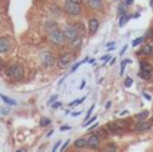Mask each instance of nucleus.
<instances>
[{"mask_svg": "<svg viewBox=\"0 0 153 152\" xmlns=\"http://www.w3.org/2000/svg\"><path fill=\"white\" fill-rule=\"evenodd\" d=\"M5 75L13 81H22L26 75L24 73V67L20 63H11L5 70Z\"/></svg>", "mask_w": 153, "mask_h": 152, "instance_id": "1", "label": "nucleus"}, {"mask_svg": "<svg viewBox=\"0 0 153 152\" xmlns=\"http://www.w3.org/2000/svg\"><path fill=\"white\" fill-rule=\"evenodd\" d=\"M39 61L45 69H51L56 65V58L51 51H42L39 54Z\"/></svg>", "mask_w": 153, "mask_h": 152, "instance_id": "2", "label": "nucleus"}, {"mask_svg": "<svg viewBox=\"0 0 153 152\" xmlns=\"http://www.w3.org/2000/svg\"><path fill=\"white\" fill-rule=\"evenodd\" d=\"M63 10L66 13H69L70 16H79L82 12L81 4H76V3H73L70 0H65L63 3Z\"/></svg>", "mask_w": 153, "mask_h": 152, "instance_id": "3", "label": "nucleus"}, {"mask_svg": "<svg viewBox=\"0 0 153 152\" xmlns=\"http://www.w3.org/2000/svg\"><path fill=\"white\" fill-rule=\"evenodd\" d=\"M48 39H50V42L53 43V45H55V46H63L66 38H65L63 31H62V30L56 28V30H54V31L48 32Z\"/></svg>", "mask_w": 153, "mask_h": 152, "instance_id": "4", "label": "nucleus"}, {"mask_svg": "<svg viewBox=\"0 0 153 152\" xmlns=\"http://www.w3.org/2000/svg\"><path fill=\"white\" fill-rule=\"evenodd\" d=\"M73 59H74V57H73L71 53H63L56 58V66H58L59 69H66V67L70 66Z\"/></svg>", "mask_w": 153, "mask_h": 152, "instance_id": "5", "label": "nucleus"}, {"mask_svg": "<svg viewBox=\"0 0 153 152\" xmlns=\"http://www.w3.org/2000/svg\"><path fill=\"white\" fill-rule=\"evenodd\" d=\"M63 35L69 42H73V40L78 39L79 35H78V31H76L75 26L74 24H67L66 27L63 28Z\"/></svg>", "mask_w": 153, "mask_h": 152, "instance_id": "6", "label": "nucleus"}, {"mask_svg": "<svg viewBox=\"0 0 153 152\" xmlns=\"http://www.w3.org/2000/svg\"><path fill=\"white\" fill-rule=\"evenodd\" d=\"M133 129H134V132H137V133H144V132H148L152 129V123L151 121H137V123L134 124V127H133Z\"/></svg>", "mask_w": 153, "mask_h": 152, "instance_id": "7", "label": "nucleus"}, {"mask_svg": "<svg viewBox=\"0 0 153 152\" xmlns=\"http://www.w3.org/2000/svg\"><path fill=\"white\" fill-rule=\"evenodd\" d=\"M101 145V139L98 135L95 133H91L89 137H87V148H90V150H98Z\"/></svg>", "mask_w": 153, "mask_h": 152, "instance_id": "8", "label": "nucleus"}, {"mask_svg": "<svg viewBox=\"0 0 153 152\" xmlns=\"http://www.w3.org/2000/svg\"><path fill=\"white\" fill-rule=\"evenodd\" d=\"M12 48V43L8 37H0V54H7Z\"/></svg>", "mask_w": 153, "mask_h": 152, "instance_id": "9", "label": "nucleus"}, {"mask_svg": "<svg viewBox=\"0 0 153 152\" xmlns=\"http://www.w3.org/2000/svg\"><path fill=\"white\" fill-rule=\"evenodd\" d=\"M106 129L109 131V133H110V135H122V133H124V128H122V127H120L116 121L109 123L108 125H106Z\"/></svg>", "mask_w": 153, "mask_h": 152, "instance_id": "10", "label": "nucleus"}, {"mask_svg": "<svg viewBox=\"0 0 153 152\" xmlns=\"http://www.w3.org/2000/svg\"><path fill=\"white\" fill-rule=\"evenodd\" d=\"M89 8L94 11H101L103 10V0H86Z\"/></svg>", "mask_w": 153, "mask_h": 152, "instance_id": "11", "label": "nucleus"}, {"mask_svg": "<svg viewBox=\"0 0 153 152\" xmlns=\"http://www.w3.org/2000/svg\"><path fill=\"white\" fill-rule=\"evenodd\" d=\"M98 28H100V20L95 18H91L89 20V34L94 35L98 31Z\"/></svg>", "mask_w": 153, "mask_h": 152, "instance_id": "12", "label": "nucleus"}, {"mask_svg": "<svg viewBox=\"0 0 153 152\" xmlns=\"http://www.w3.org/2000/svg\"><path fill=\"white\" fill-rule=\"evenodd\" d=\"M56 28H58V23H56L55 20H53V19H50V20H46L45 30L47 32H51V31H54V30H56Z\"/></svg>", "mask_w": 153, "mask_h": 152, "instance_id": "13", "label": "nucleus"}, {"mask_svg": "<svg viewBox=\"0 0 153 152\" xmlns=\"http://www.w3.org/2000/svg\"><path fill=\"white\" fill-rule=\"evenodd\" d=\"M86 147H87V139H85V137H79L74 142V148H76V150H83Z\"/></svg>", "mask_w": 153, "mask_h": 152, "instance_id": "14", "label": "nucleus"}, {"mask_svg": "<svg viewBox=\"0 0 153 152\" xmlns=\"http://www.w3.org/2000/svg\"><path fill=\"white\" fill-rule=\"evenodd\" d=\"M117 151H118V147H117V144L113 143V142L106 143V145L102 150V152H117Z\"/></svg>", "mask_w": 153, "mask_h": 152, "instance_id": "15", "label": "nucleus"}, {"mask_svg": "<svg viewBox=\"0 0 153 152\" xmlns=\"http://www.w3.org/2000/svg\"><path fill=\"white\" fill-rule=\"evenodd\" d=\"M152 65L146 61H140V72H148V73H152Z\"/></svg>", "mask_w": 153, "mask_h": 152, "instance_id": "16", "label": "nucleus"}, {"mask_svg": "<svg viewBox=\"0 0 153 152\" xmlns=\"http://www.w3.org/2000/svg\"><path fill=\"white\" fill-rule=\"evenodd\" d=\"M95 135H98V136H100V139L102 140V139H106V137L109 136V131L108 129H106V127H101V128H98V131L95 132Z\"/></svg>", "mask_w": 153, "mask_h": 152, "instance_id": "17", "label": "nucleus"}, {"mask_svg": "<svg viewBox=\"0 0 153 152\" xmlns=\"http://www.w3.org/2000/svg\"><path fill=\"white\" fill-rule=\"evenodd\" d=\"M74 26H75L76 31H78V35H79V38H83L85 35H86V30H85V26H83V23H81V22H78V23H75Z\"/></svg>", "mask_w": 153, "mask_h": 152, "instance_id": "18", "label": "nucleus"}, {"mask_svg": "<svg viewBox=\"0 0 153 152\" xmlns=\"http://www.w3.org/2000/svg\"><path fill=\"white\" fill-rule=\"evenodd\" d=\"M148 116H149V110H143V112L137 113V115L134 116V118L137 121H145L146 118H148Z\"/></svg>", "mask_w": 153, "mask_h": 152, "instance_id": "19", "label": "nucleus"}, {"mask_svg": "<svg viewBox=\"0 0 153 152\" xmlns=\"http://www.w3.org/2000/svg\"><path fill=\"white\" fill-rule=\"evenodd\" d=\"M0 98H1L3 101H4V102H5V104H7V105H11V107H16V105H18V102H16L15 100L10 98V97L4 96V94H1V93H0Z\"/></svg>", "mask_w": 153, "mask_h": 152, "instance_id": "20", "label": "nucleus"}, {"mask_svg": "<svg viewBox=\"0 0 153 152\" xmlns=\"http://www.w3.org/2000/svg\"><path fill=\"white\" fill-rule=\"evenodd\" d=\"M117 12H118V15H120V18L121 16H124V15H126V4L125 3H120L118 4V7H117Z\"/></svg>", "mask_w": 153, "mask_h": 152, "instance_id": "21", "label": "nucleus"}, {"mask_svg": "<svg viewBox=\"0 0 153 152\" xmlns=\"http://www.w3.org/2000/svg\"><path fill=\"white\" fill-rule=\"evenodd\" d=\"M81 45H82V38H78V39L73 40V42H70V47L73 48V50H78V48H81Z\"/></svg>", "mask_w": 153, "mask_h": 152, "instance_id": "22", "label": "nucleus"}, {"mask_svg": "<svg viewBox=\"0 0 153 152\" xmlns=\"http://www.w3.org/2000/svg\"><path fill=\"white\" fill-rule=\"evenodd\" d=\"M138 54H144V55H151V54H152L151 45H145V46H143V48H141V50L138 51Z\"/></svg>", "mask_w": 153, "mask_h": 152, "instance_id": "23", "label": "nucleus"}, {"mask_svg": "<svg viewBox=\"0 0 153 152\" xmlns=\"http://www.w3.org/2000/svg\"><path fill=\"white\" fill-rule=\"evenodd\" d=\"M138 77L141 80H151L152 78V73H148V72H138Z\"/></svg>", "mask_w": 153, "mask_h": 152, "instance_id": "24", "label": "nucleus"}, {"mask_svg": "<svg viewBox=\"0 0 153 152\" xmlns=\"http://www.w3.org/2000/svg\"><path fill=\"white\" fill-rule=\"evenodd\" d=\"M130 18H132V16H130V13H126V15H124V16H121V18H120V22H118V24H120V26H124V24L125 23H126V22L128 20H129V19Z\"/></svg>", "mask_w": 153, "mask_h": 152, "instance_id": "25", "label": "nucleus"}, {"mask_svg": "<svg viewBox=\"0 0 153 152\" xmlns=\"http://www.w3.org/2000/svg\"><path fill=\"white\" fill-rule=\"evenodd\" d=\"M39 124H40V127H48L51 124V120L48 117H42L39 121Z\"/></svg>", "mask_w": 153, "mask_h": 152, "instance_id": "26", "label": "nucleus"}, {"mask_svg": "<svg viewBox=\"0 0 153 152\" xmlns=\"http://www.w3.org/2000/svg\"><path fill=\"white\" fill-rule=\"evenodd\" d=\"M117 124H118L120 127H122V128H125V127H129L130 125V120H118V121H116Z\"/></svg>", "mask_w": 153, "mask_h": 152, "instance_id": "27", "label": "nucleus"}, {"mask_svg": "<svg viewBox=\"0 0 153 152\" xmlns=\"http://www.w3.org/2000/svg\"><path fill=\"white\" fill-rule=\"evenodd\" d=\"M130 62H132L130 59H124V61L121 62V70H120V74L121 75L124 74V72H125V66H126L128 63H130Z\"/></svg>", "mask_w": 153, "mask_h": 152, "instance_id": "28", "label": "nucleus"}, {"mask_svg": "<svg viewBox=\"0 0 153 152\" xmlns=\"http://www.w3.org/2000/svg\"><path fill=\"white\" fill-rule=\"evenodd\" d=\"M95 120H97V116H93V117H90L89 120H87L86 123H83L82 125H83V128H87V127H90V124H93Z\"/></svg>", "mask_w": 153, "mask_h": 152, "instance_id": "29", "label": "nucleus"}, {"mask_svg": "<svg viewBox=\"0 0 153 152\" xmlns=\"http://www.w3.org/2000/svg\"><path fill=\"white\" fill-rule=\"evenodd\" d=\"M85 100H86V97H82V98H78V100H75V101L70 102V104H69V107H76V105L82 104V102H83Z\"/></svg>", "mask_w": 153, "mask_h": 152, "instance_id": "30", "label": "nucleus"}, {"mask_svg": "<svg viewBox=\"0 0 153 152\" xmlns=\"http://www.w3.org/2000/svg\"><path fill=\"white\" fill-rule=\"evenodd\" d=\"M94 108H95V105L93 104L91 107H90V109L87 110V113H86V117H85V121H83V123H86V121L90 118V116H91V112H93V110H94Z\"/></svg>", "mask_w": 153, "mask_h": 152, "instance_id": "31", "label": "nucleus"}, {"mask_svg": "<svg viewBox=\"0 0 153 152\" xmlns=\"http://www.w3.org/2000/svg\"><path fill=\"white\" fill-rule=\"evenodd\" d=\"M144 40H145V38H144V37L138 38V39H134V40H133V42H132V46H133V47H136V46H138V45H140V43H143Z\"/></svg>", "mask_w": 153, "mask_h": 152, "instance_id": "32", "label": "nucleus"}, {"mask_svg": "<svg viewBox=\"0 0 153 152\" xmlns=\"http://www.w3.org/2000/svg\"><path fill=\"white\" fill-rule=\"evenodd\" d=\"M132 83H133V80H132L130 77H126V78H125V81H124L125 88H130V86H132Z\"/></svg>", "mask_w": 153, "mask_h": 152, "instance_id": "33", "label": "nucleus"}, {"mask_svg": "<svg viewBox=\"0 0 153 152\" xmlns=\"http://www.w3.org/2000/svg\"><path fill=\"white\" fill-rule=\"evenodd\" d=\"M61 144H62V142H59V140H58V142L54 144V147H53V150H51V152H56V151H58V148L61 147Z\"/></svg>", "mask_w": 153, "mask_h": 152, "instance_id": "34", "label": "nucleus"}, {"mask_svg": "<svg viewBox=\"0 0 153 152\" xmlns=\"http://www.w3.org/2000/svg\"><path fill=\"white\" fill-rule=\"evenodd\" d=\"M56 100H58V94H54V96L51 97L50 100H48V104H51V105H53L54 102H56Z\"/></svg>", "mask_w": 153, "mask_h": 152, "instance_id": "35", "label": "nucleus"}, {"mask_svg": "<svg viewBox=\"0 0 153 152\" xmlns=\"http://www.w3.org/2000/svg\"><path fill=\"white\" fill-rule=\"evenodd\" d=\"M145 39H149V38H153V28H151V30H148V32L145 34Z\"/></svg>", "mask_w": 153, "mask_h": 152, "instance_id": "36", "label": "nucleus"}, {"mask_svg": "<svg viewBox=\"0 0 153 152\" xmlns=\"http://www.w3.org/2000/svg\"><path fill=\"white\" fill-rule=\"evenodd\" d=\"M69 144H70V140H66V142H65V144L61 147V152H65V151H66V148L69 147Z\"/></svg>", "mask_w": 153, "mask_h": 152, "instance_id": "37", "label": "nucleus"}, {"mask_svg": "<svg viewBox=\"0 0 153 152\" xmlns=\"http://www.w3.org/2000/svg\"><path fill=\"white\" fill-rule=\"evenodd\" d=\"M62 105V102H59V101H56V102H54L53 104V109H58L59 107Z\"/></svg>", "mask_w": 153, "mask_h": 152, "instance_id": "38", "label": "nucleus"}, {"mask_svg": "<svg viewBox=\"0 0 153 152\" xmlns=\"http://www.w3.org/2000/svg\"><path fill=\"white\" fill-rule=\"evenodd\" d=\"M59 129H61V132H65V131H69V129H71V128H70L69 125H62Z\"/></svg>", "mask_w": 153, "mask_h": 152, "instance_id": "39", "label": "nucleus"}, {"mask_svg": "<svg viewBox=\"0 0 153 152\" xmlns=\"http://www.w3.org/2000/svg\"><path fill=\"white\" fill-rule=\"evenodd\" d=\"M124 3L126 4V7H129V5H133V3H134V0H124Z\"/></svg>", "mask_w": 153, "mask_h": 152, "instance_id": "40", "label": "nucleus"}, {"mask_svg": "<svg viewBox=\"0 0 153 152\" xmlns=\"http://www.w3.org/2000/svg\"><path fill=\"white\" fill-rule=\"evenodd\" d=\"M4 67H5V65H4V61H3V59L0 58V72H3V70H4Z\"/></svg>", "mask_w": 153, "mask_h": 152, "instance_id": "41", "label": "nucleus"}, {"mask_svg": "<svg viewBox=\"0 0 153 152\" xmlns=\"http://www.w3.org/2000/svg\"><path fill=\"white\" fill-rule=\"evenodd\" d=\"M109 59H110V55H103V57H101V61H103V62H108Z\"/></svg>", "mask_w": 153, "mask_h": 152, "instance_id": "42", "label": "nucleus"}, {"mask_svg": "<svg viewBox=\"0 0 153 152\" xmlns=\"http://www.w3.org/2000/svg\"><path fill=\"white\" fill-rule=\"evenodd\" d=\"M97 127H98V124H97V123L93 124V125H90V127H89V131H94V129L97 128Z\"/></svg>", "mask_w": 153, "mask_h": 152, "instance_id": "43", "label": "nucleus"}, {"mask_svg": "<svg viewBox=\"0 0 153 152\" xmlns=\"http://www.w3.org/2000/svg\"><path fill=\"white\" fill-rule=\"evenodd\" d=\"M85 85H86V81H82V82H81V86H79V89H83L85 88Z\"/></svg>", "mask_w": 153, "mask_h": 152, "instance_id": "44", "label": "nucleus"}, {"mask_svg": "<svg viewBox=\"0 0 153 152\" xmlns=\"http://www.w3.org/2000/svg\"><path fill=\"white\" fill-rule=\"evenodd\" d=\"M53 135H54V129H51V131H48V133L46 135V136H47V137H50V136H53Z\"/></svg>", "mask_w": 153, "mask_h": 152, "instance_id": "45", "label": "nucleus"}, {"mask_svg": "<svg viewBox=\"0 0 153 152\" xmlns=\"http://www.w3.org/2000/svg\"><path fill=\"white\" fill-rule=\"evenodd\" d=\"M79 115H81V112H73V113H71L73 117H76V116H79Z\"/></svg>", "mask_w": 153, "mask_h": 152, "instance_id": "46", "label": "nucleus"}, {"mask_svg": "<svg viewBox=\"0 0 153 152\" xmlns=\"http://www.w3.org/2000/svg\"><path fill=\"white\" fill-rule=\"evenodd\" d=\"M110 107H111V102H110V101H108V102H106V105H105V108H106V109H109Z\"/></svg>", "mask_w": 153, "mask_h": 152, "instance_id": "47", "label": "nucleus"}, {"mask_svg": "<svg viewBox=\"0 0 153 152\" xmlns=\"http://www.w3.org/2000/svg\"><path fill=\"white\" fill-rule=\"evenodd\" d=\"M15 152H27L26 148H19V150H16Z\"/></svg>", "mask_w": 153, "mask_h": 152, "instance_id": "48", "label": "nucleus"}, {"mask_svg": "<svg viewBox=\"0 0 153 152\" xmlns=\"http://www.w3.org/2000/svg\"><path fill=\"white\" fill-rule=\"evenodd\" d=\"M126 47H128V46H124V48H122V50H121V53H120V55H122V54H124L125 51H126Z\"/></svg>", "mask_w": 153, "mask_h": 152, "instance_id": "49", "label": "nucleus"}, {"mask_svg": "<svg viewBox=\"0 0 153 152\" xmlns=\"http://www.w3.org/2000/svg\"><path fill=\"white\" fill-rule=\"evenodd\" d=\"M70 1H73V3H76V4H81V3H82V0H70Z\"/></svg>", "mask_w": 153, "mask_h": 152, "instance_id": "50", "label": "nucleus"}, {"mask_svg": "<svg viewBox=\"0 0 153 152\" xmlns=\"http://www.w3.org/2000/svg\"><path fill=\"white\" fill-rule=\"evenodd\" d=\"M144 97H145V98H146V100H151V96H149V94H148V93H144Z\"/></svg>", "mask_w": 153, "mask_h": 152, "instance_id": "51", "label": "nucleus"}, {"mask_svg": "<svg viewBox=\"0 0 153 152\" xmlns=\"http://www.w3.org/2000/svg\"><path fill=\"white\" fill-rule=\"evenodd\" d=\"M151 50H152V54H153V45H151Z\"/></svg>", "mask_w": 153, "mask_h": 152, "instance_id": "52", "label": "nucleus"}, {"mask_svg": "<svg viewBox=\"0 0 153 152\" xmlns=\"http://www.w3.org/2000/svg\"><path fill=\"white\" fill-rule=\"evenodd\" d=\"M151 7H153V0H151Z\"/></svg>", "mask_w": 153, "mask_h": 152, "instance_id": "53", "label": "nucleus"}, {"mask_svg": "<svg viewBox=\"0 0 153 152\" xmlns=\"http://www.w3.org/2000/svg\"><path fill=\"white\" fill-rule=\"evenodd\" d=\"M151 123H153V117H152V121H151Z\"/></svg>", "mask_w": 153, "mask_h": 152, "instance_id": "54", "label": "nucleus"}, {"mask_svg": "<svg viewBox=\"0 0 153 152\" xmlns=\"http://www.w3.org/2000/svg\"><path fill=\"white\" fill-rule=\"evenodd\" d=\"M42 152H43V151H42Z\"/></svg>", "mask_w": 153, "mask_h": 152, "instance_id": "55", "label": "nucleus"}]
</instances>
